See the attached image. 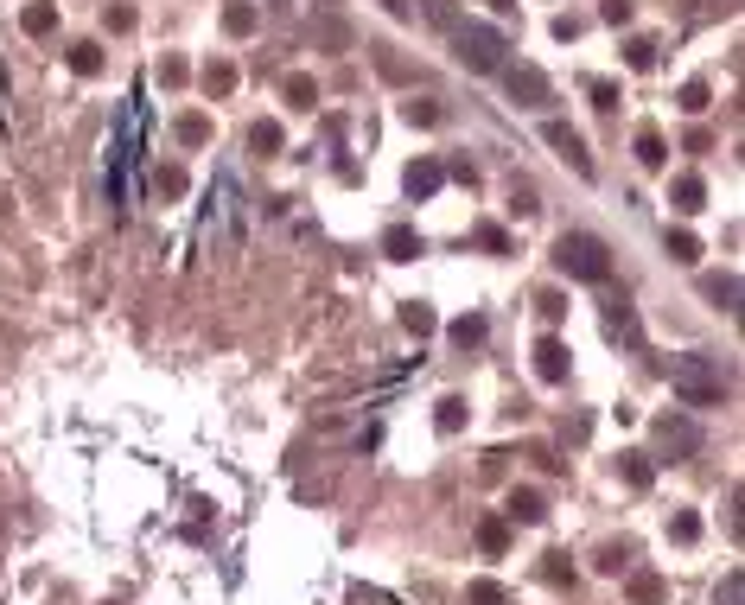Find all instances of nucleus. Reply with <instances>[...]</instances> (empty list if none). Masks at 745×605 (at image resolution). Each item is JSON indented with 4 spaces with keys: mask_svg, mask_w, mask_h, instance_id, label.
<instances>
[{
    "mask_svg": "<svg viewBox=\"0 0 745 605\" xmlns=\"http://www.w3.org/2000/svg\"><path fill=\"white\" fill-rule=\"evenodd\" d=\"M669 262L695 268V262H701V236H695V230H669Z\"/></svg>",
    "mask_w": 745,
    "mask_h": 605,
    "instance_id": "nucleus-22",
    "label": "nucleus"
},
{
    "mask_svg": "<svg viewBox=\"0 0 745 605\" xmlns=\"http://www.w3.org/2000/svg\"><path fill=\"white\" fill-rule=\"evenodd\" d=\"M478 548H484V555H504V548H510V523H504V516H484V523H478Z\"/></svg>",
    "mask_w": 745,
    "mask_h": 605,
    "instance_id": "nucleus-20",
    "label": "nucleus"
},
{
    "mask_svg": "<svg viewBox=\"0 0 745 605\" xmlns=\"http://www.w3.org/2000/svg\"><path fill=\"white\" fill-rule=\"evenodd\" d=\"M370 51H376V64H383V77H395V83H402V77H408V64H402V58H395V51H389V45H370Z\"/></svg>",
    "mask_w": 745,
    "mask_h": 605,
    "instance_id": "nucleus-39",
    "label": "nucleus"
},
{
    "mask_svg": "<svg viewBox=\"0 0 745 605\" xmlns=\"http://www.w3.org/2000/svg\"><path fill=\"white\" fill-rule=\"evenodd\" d=\"M281 96H287V109H319V77L293 71V77L281 83Z\"/></svg>",
    "mask_w": 745,
    "mask_h": 605,
    "instance_id": "nucleus-14",
    "label": "nucleus"
},
{
    "mask_svg": "<svg viewBox=\"0 0 745 605\" xmlns=\"http://www.w3.org/2000/svg\"><path fill=\"white\" fill-rule=\"evenodd\" d=\"M172 134H179V147H204V141H211V115L185 109L179 121H172Z\"/></svg>",
    "mask_w": 745,
    "mask_h": 605,
    "instance_id": "nucleus-16",
    "label": "nucleus"
},
{
    "mask_svg": "<svg viewBox=\"0 0 745 605\" xmlns=\"http://www.w3.org/2000/svg\"><path fill=\"white\" fill-rule=\"evenodd\" d=\"M484 338H491V319H484V313H465V319L453 325V344H465V351H478Z\"/></svg>",
    "mask_w": 745,
    "mask_h": 605,
    "instance_id": "nucleus-21",
    "label": "nucleus"
},
{
    "mask_svg": "<svg viewBox=\"0 0 745 605\" xmlns=\"http://www.w3.org/2000/svg\"><path fill=\"white\" fill-rule=\"evenodd\" d=\"M682 115H707V83H682Z\"/></svg>",
    "mask_w": 745,
    "mask_h": 605,
    "instance_id": "nucleus-33",
    "label": "nucleus"
},
{
    "mask_svg": "<svg viewBox=\"0 0 745 605\" xmlns=\"http://www.w3.org/2000/svg\"><path fill=\"white\" fill-rule=\"evenodd\" d=\"M542 141L561 153V160L574 166L580 179H593V172H599V166H593V153H586V134H580V128H567V121H542Z\"/></svg>",
    "mask_w": 745,
    "mask_h": 605,
    "instance_id": "nucleus-6",
    "label": "nucleus"
},
{
    "mask_svg": "<svg viewBox=\"0 0 745 605\" xmlns=\"http://www.w3.org/2000/svg\"><path fill=\"white\" fill-rule=\"evenodd\" d=\"M249 147H255V153H262V160H274V153H281V147H287V134H281V128H274V121H255V128H249Z\"/></svg>",
    "mask_w": 745,
    "mask_h": 605,
    "instance_id": "nucleus-26",
    "label": "nucleus"
},
{
    "mask_svg": "<svg viewBox=\"0 0 745 605\" xmlns=\"http://www.w3.org/2000/svg\"><path fill=\"white\" fill-rule=\"evenodd\" d=\"M102 26H109V32H128V26H134V7H121V0H115V7H102Z\"/></svg>",
    "mask_w": 745,
    "mask_h": 605,
    "instance_id": "nucleus-41",
    "label": "nucleus"
},
{
    "mask_svg": "<svg viewBox=\"0 0 745 605\" xmlns=\"http://www.w3.org/2000/svg\"><path fill=\"white\" fill-rule=\"evenodd\" d=\"M625 64H631V71H650V64H656V45H650V39H631V45H625Z\"/></svg>",
    "mask_w": 745,
    "mask_h": 605,
    "instance_id": "nucleus-32",
    "label": "nucleus"
},
{
    "mask_svg": "<svg viewBox=\"0 0 745 605\" xmlns=\"http://www.w3.org/2000/svg\"><path fill=\"white\" fill-rule=\"evenodd\" d=\"M618 478H625L631 491H650V484H656V459L650 453H625V459H618Z\"/></svg>",
    "mask_w": 745,
    "mask_h": 605,
    "instance_id": "nucleus-13",
    "label": "nucleus"
},
{
    "mask_svg": "<svg viewBox=\"0 0 745 605\" xmlns=\"http://www.w3.org/2000/svg\"><path fill=\"white\" fill-rule=\"evenodd\" d=\"M720 605H745V580H739V574H726V586H720Z\"/></svg>",
    "mask_w": 745,
    "mask_h": 605,
    "instance_id": "nucleus-43",
    "label": "nucleus"
},
{
    "mask_svg": "<svg viewBox=\"0 0 745 605\" xmlns=\"http://www.w3.org/2000/svg\"><path fill=\"white\" fill-rule=\"evenodd\" d=\"M669 389L682 395V402H695V408H714V402H726L733 376L720 370V357L688 351V357H675V363H669Z\"/></svg>",
    "mask_w": 745,
    "mask_h": 605,
    "instance_id": "nucleus-1",
    "label": "nucleus"
},
{
    "mask_svg": "<svg viewBox=\"0 0 745 605\" xmlns=\"http://www.w3.org/2000/svg\"><path fill=\"white\" fill-rule=\"evenodd\" d=\"M20 26L32 32V39H45V32H51V26H58V7H51V0H32V7L20 13Z\"/></svg>",
    "mask_w": 745,
    "mask_h": 605,
    "instance_id": "nucleus-23",
    "label": "nucleus"
},
{
    "mask_svg": "<svg viewBox=\"0 0 745 605\" xmlns=\"http://www.w3.org/2000/svg\"><path fill=\"white\" fill-rule=\"evenodd\" d=\"M402 325H408L414 338H427V332H433V325H440V319H433V306H427V300H408V306H402Z\"/></svg>",
    "mask_w": 745,
    "mask_h": 605,
    "instance_id": "nucleus-28",
    "label": "nucleus"
},
{
    "mask_svg": "<svg viewBox=\"0 0 745 605\" xmlns=\"http://www.w3.org/2000/svg\"><path fill=\"white\" fill-rule=\"evenodd\" d=\"M504 51H510V39L497 26H478V20H459L453 26V58L465 64V71H478V77H491V71H504Z\"/></svg>",
    "mask_w": 745,
    "mask_h": 605,
    "instance_id": "nucleus-3",
    "label": "nucleus"
},
{
    "mask_svg": "<svg viewBox=\"0 0 745 605\" xmlns=\"http://www.w3.org/2000/svg\"><path fill=\"white\" fill-rule=\"evenodd\" d=\"M71 71H77V77H96V71H102V45H96V39H77V45H71Z\"/></svg>",
    "mask_w": 745,
    "mask_h": 605,
    "instance_id": "nucleus-27",
    "label": "nucleus"
},
{
    "mask_svg": "<svg viewBox=\"0 0 745 605\" xmlns=\"http://www.w3.org/2000/svg\"><path fill=\"white\" fill-rule=\"evenodd\" d=\"M504 90H510L516 109H548L554 102V83H548V71H535V64H504Z\"/></svg>",
    "mask_w": 745,
    "mask_h": 605,
    "instance_id": "nucleus-5",
    "label": "nucleus"
},
{
    "mask_svg": "<svg viewBox=\"0 0 745 605\" xmlns=\"http://www.w3.org/2000/svg\"><path fill=\"white\" fill-rule=\"evenodd\" d=\"M631 561H637V555H631V542H625V548L612 542V548H605V555H599V567H605V574H618V567H631Z\"/></svg>",
    "mask_w": 745,
    "mask_h": 605,
    "instance_id": "nucleus-40",
    "label": "nucleus"
},
{
    "mask_svg": "<svg viewBox=\"0 0 745 605\" xmlns=\"http://www.w3.org/2000/svg\"><path fill=\"white\" fill-rule=\"evenodd\" d=\"M510 211H516V217H535V211H542V198H535V185H516V192H510Z\"/></svg>",
    "mask_w": 745,
    "mask_h": 605,
    "instance_id": "nucleus-36",
    "label": "nucleus"
},
{
    "mask_svg": "<svg viewBox=\"0 0 745 605\" xmlns=\"http://www.w3.org/2000/svg\"><path fill=\"white\" fill-rule=\"evenodd\" d=\"M185 77H192V64H185V58H166V64H160V83H166V90H179Z\"/></svg>",
    "mask_w": 745,
    "mask_h": 605,
    "instance_id": "nucleus-38",
    "label": "nucleus"
},
{
    "mask_svg": "<svg viewBox=\"0 0 745 605\" xmlns=\"http://www.w3.org/2000/svg\"><path fill=\"white\" fill-rule=\"evenodd\" d=\"M542 516H548L542 491H523V484H516V491H510V523H542Z\"/></svg>",
    "mask_w": 745,
    "mask_h": 605,
    "instance_id": "nucleus-18",
    "label": "nucleus"
},
{
    "mask_svg": "<svg viewBox=\"0 0 745 605\" xmlns=\"http://www.w3.org/2000/svg\"><path fill=\"white\" fill-rule=\"evenodd\" d=\"M204 90H211V96H230V90H236V64H230V58H211V64H204Z\"/></svg>",
    "mask_w": 745,
    "mask_h": 605,
    "instance_id": "nucleus-24",
    "label": "nucleus"
},
{
    "mask_svg": "<svg viewBox=\"0 0 745 605\" xmlns=\"http://www.w3.org/2000/svg\"><path fill=\"white\" fill-rule=\"evenodd\" d=\"M472 236H478V242H484V249H491V255H510V230H504V223H478Z\"/></svg>",
    "mask_w": 745,
    "mask_h": 605,
    "instance_id": "nucleus-30",
    "label": "nucleus"
},
{
    "mask_svg": "<svg viewBox=\"0 0 745 605\" xmlns=\"http://www.w3.org/2000/svg\"><path fill=\"white\" fill-rule=\"evenodd\" d=\"M383 255H389V262H414V255H421V236H414L408 223H389V230H383Z\"/></svg>",
    "mask_w": 745,
    "mask_h": 605,
    "instance_id": "nucleus-12",
    "label": "nucleus"
},
{
    "mask_svg": "<svg viewBox=\"0 0 745 605\" xmlns=\"http://www.w3.org/2000/svg\"><path fill=\"white\" fill-rule=\"evenodd\" d=\"M402 121H408V128H433V121H440V102L414 96V102H402Z\"/></svg>",
    "mask_w": 745,
    "mask_h": 605,
    "instance_id": "nucleus-29",
    "label": "nucleus"
},
{
    "mask_svg": "<svg viewBox=\"0 0 745 605\" xmlns=\"http://www.w3.org/2000/svg\"><path fill=\"white\" fill-rule=\"evenodd\" d=\"M153 185H160L166 198H185V172L179 166H160V172H153Z\"/></svg>",
    "mask_w": 745,
    "mask_h": 605,
    "instance_id": "nucleus-35",
    "label": "nucleus"
},
{
    "mask_svg": "<svg viewBox=\"0 0 745 605\" xmlns=\"http://www.w3.org/2000/svg\"><path fill=\"white\" fill-rule=\"evenodd\" d=\"M701 300H714L720 313H739V274H701Z\"/></svg>",
    "mask_w": 745,
    "mask_h": 605,
    "instance_id": "nucleus-11",
    "label": "nucleus"
},
{
    "mask_svg": "<svg viewBox=\"0 0 745 605\" xmlns=\"http://www.w3.org/2000/svg\"><path fill=\"white\" fill-rule=\"evenodd\" d=\"M586 96H593L599 109H618V83H605V77H599V83H586Z\"/></svg>",
    "mask_w": 745,
    "mask_h": 605,
    "instance_id": "nucleus-42",
    "label": "nucleus"
},
{
    "mask_svg": "<svg viewBox=\"0 0 745 605\" xmlns=\"http://www.w3.org/2000/svg\"><path fill=\"white\" fill-rule=\"evenodd\" d=\"M605 20H612V26H625V20H631V0H605Z\"/></svg>",
    "mask_w": 745,
    "mask_h": 605,
    "instance_id": "nucleus-45",
    "label": "nucleus"
},
{
    "mask_svg": "<svg viewBox=\"0 0 745 605\" xmlns=\"http://www.w3.org/2000/svg\"><path fill=\"white\" fill-rule=\"evenodd\" d=\"M669 204H675V217H695L701 204H707V185H701V172H682V179L669 185Z\"/></svg>",
    "mask_w": 745,
    "mask_h": 605,
    "instance_id": "nucleus-10",
    "label": "nucleus"
},
{
    "mask_svg": "<svg viewBox=\"0 0 745 605\" xmlns=\"http://www.w3.org/2000/svg\"><path fill=\"white\" fill-rule=\"evenodd\" d=\"M255 26H262V13H255L249 0H230V7H223V32H230V39H249Z\"/></svg>",
    "mask_w": 745,
    "mask_h": 605,
    "instance_id": "nucleus-15",
    "label": "nucleus"
},
{
    "mask_svg": "<svg viewBox=\"0 0 745 605\" xmlns=\"http://www.w3.org/2000/svg\"><path fill=\"white\" fill-rule=\"evenodd\" d=\"M548 580H554V586H567V580H574V567H567V555H548Z\"/></svg>",
    "mask_w": 745,
    "mask_h": 605,
    "instance_id": "nucleus-44",
    "label": "nucleus"
},
{
    "mask_svg": "<svg viewBox=\"0 0 745 605\" xmlns=\"http://www.w3.org/2000/svg\"><path fill=\"white\" fill-rule=\"evenodd\" d=\"M242 192H236V179L230 172H217V185H211V223H204V242H211L217 255H230L236 242H242Z\"/></svg>",
    "mask_w": 745,
    "mask_h": 605,
    "instance_id": "nucleus-4",
    "label": "nucleus"
},
{
    "mask_svg": "<svg viewBox=\"0 0 745 605\" xmlns=\"http://www.w3.org/2000/svg\"><path fill=\"white\" fill-rule=\"evenodd\" d=\"M554 268H561L567 281H593V287H605V281H612V249H605L593 230H567L561 242H554Z\"/></svg>",
    "mask_w": 745,
    "mask_h": 605,
    "instance_id": "nucleus-2",
    "label": "nucleus"
},
{
    "mask_svg": "<svg viewBox=\"0 0 745 605\" xmlns=\"http://www.w3.org/2000/svg\"><path fill=\"white\" fill-rule=\"evenodd\" d=\"M669 160V147H663V134H656V128H637V166H663Z\"/></svg>",
    "mask_w": 745,
    "mask_h": 605,
    "instance_id": "nucleus-25",
    "label": "nucleus"
},
{
    "mask_svg": "<svg viewBox=\"0 0 745 605\" xmlns=\"http://www.w3.org/2000/svg\"><path fill=\"white\" fill-rule=\"evenodd\" d=\"M567 370H574L567 344L561 338H535V376H542V383H567Z\"/></svg>",
    "mask_w": 745,
    "mask_h": 605,
    "instance_id": "nucleus-7",
    "label": "nucleus"
},
{
    "mask_svg": "<svg viewBox=\"0 0 745 605\" xmlns=\"http://www.w3.org/2000/svg\"><path fill=\"white\" fill-rule=\"evenodd\" d=\"M663 593H669L663 574H631V580H625V599H631V605H663Z\"/></svg>",
    "mask_w": 745,
    "mask_h": 605,
    "instance_id": "nucleus-17",
    "label": "nucleus"
},
{
    "mask_svg": "<svg viewBox=\"0 0 745 605\" xmlns=\"http://www.w3.org/2000/svg\"><path fill=\"white\" fill-rule=\"evenodd\" d=\"M535 313L554 325V319H567V300H561V293H535Z\"/></svg>",
    "mask_w": 745,
    "mask_h": 605,
    "instance_id": "nucleus-37",
    "label": "nucleus"
},
{
    "mask_svg": "<svg viewBox=\"0 0 745 605\" xmlns=\"http://www.w3.org/2000/svg\"><path fill=\"white\" fill-rule=\"evenodd\" d=\"M402 185H408V198H433L446 185V166L440 160H414L408 172H402Z\"/></svg>",
    "mask_w": 745,
    "mask_h": 605,
    "instance_id": "nucleus-9",
    "label": "nucleus"
},
{
    "mask_svg": "<svg viewBox=\"0 0 745 605\" xmlns=\"http://www.w3.org/2000/svg\"><path fill=\"white\" fill-rule=\"evenodd\" d=\"M465 414H472V408H465V395H446V402H440V408H433V427H440V434H446V440H453V434H459V427H465Z\"/></svg>",
    "mask_w": 745,
    "mask_h": 605,
    "instance_id": "nucleus-19",
    "label": "nucleus"
},
{
    "mask_svg": "<svg viewBox=\"0 0 745 605\" xmlns=\"http://www.w3.org/2000/svg\"><path fill=\"white\" fill-rule=\"evenodd\" d=\"M465 599H472V605H510V593L497 580H472V593H465Z\"/></svg>",
    "mask_w": 745,
    "mask_h": 605,
    "instance_id": "nucleus-31",
    "label": "nucleus"
},
{
    "mask_svg": "<svg viewBox=\"0 0 745 605\" xmlns=\"http://www.w3.org/2000/svg\"><path fill=\"white\" fill-rule=\"evenodd\" d=\"M695 535H701V516H669V542H695Z\"/></svg>",
    "mask_w": 745,
    "mask_h": 605,
    "instance_id": "nucleus-34",
    "label": "nucleus"
},
{
    "mask_svg": "<svg viewBox=\"0 0 745 605\" xmlns=\"http://www.w3.org/2000/svg\"><path fill=\"white\" fill-rule=\"evenodd\" d=\"M656 446H663V453H695V446H701V427L682 421V414H663V421H656Z\"/></svg>",
    "mask_w": 745,
    "mask_h": 605,
    "instance_id": "nucleus-8",
    "label": "nucleus"
}]
</instances>
